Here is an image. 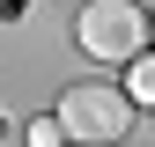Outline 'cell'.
<instances>
[{
	"mask_svg": "<svg viewBox=\"0 0 155 147\" xmlns=\"http://www.w3.org/2000/svg\"><path fill=\"white\" fill-rule=\"evenodd\" d=\"M148 30H155V15H148Z\"/></svg>",
	"mask_w": 155,
	"mask_h": 147,
	"instance_id": "obj_5",
	"label": "cell"
},
{
	"mask_svg": "<svg viewBox=\"0 0 155 147\" xmlns=\"http://www.w3.org/2000/svg\"><path fill=\"white\" fill-rule=\"evenodd\" d=\"M74 37H81L89 59H118V66H133V59H140V37H148V15L126 8V0H89L81 22H74Z\"/></svg>",
	"mask_w": 155,
	"mask_h": 147,
	"instance_id": "obj_2",
	"label": "cell"
},
{
	"mask_svg": "<svg viewBox=\"0 0 155 147\" xmlns=\"http://www.w3.org/2000/svg\"><path fill=\"white\" fill-rule=\"evenodd\" d=\"M133 103H155V59H133V81H126Z\"/></svg>",
	"mask_w": 155,
	"mask_h": 147,
	"instance_id": "obj_3",
	"label": "cell"
},
{
	"mask_svg": "<svg viewBox=\"0 0 155 147\" xmlns=\"http://www.w3.org/2000/svg\"><path fill=\"white\" fill-rule=\"evenodd\" d=\"M59 140H67V133H59L52 118H37V125H30V147H59Z\"/></svg>",
	"mask_w": 155,
	"mask_h": 147,
	"instance_id": "obj_4",
	"label": "cell"
},
{
	"mask_svg": "<svg viewBox=\"0 0 155 147\" xmlns=\"http://www.w3.org/2000/svg\"><path fill=\"white\" fill-rule=\"evenodd\" d=\"M59 133L81 140V147H111V140H126V133H133V96H126V88H111V81H81V88H67V96H59Z\"/></svg>",
	"mask_w": 155,
	"mask_h": 147,
	"instance_id": "obj_1",
	"label": "cell"
}]
</instances>
